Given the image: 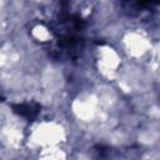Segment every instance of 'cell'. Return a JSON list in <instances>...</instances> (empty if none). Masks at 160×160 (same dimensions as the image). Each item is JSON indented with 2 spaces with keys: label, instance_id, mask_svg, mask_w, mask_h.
Returning <instances> with one entry per match:
<instances>
[{
  "label": "cell",
  "instance_id": "6da1fadb",
  "mask_svg": "<svg viewBox=\"0 0 160 160\" xmlns=\"http://www.w3.org/2000/svg\"><path fill=\"white\" fill-rule=\"evenodd\" d=\"M15 112H18L19 115L21 116H25L28 119H32L34 116L38 115L39 110H40V106L38 104H21V105H18L14 108Z\"/></svg>",
  "mask_w": 160,
  "mask_h": 160
}]
</instances>
